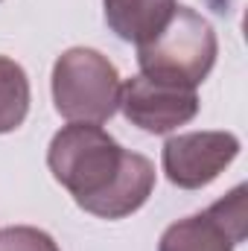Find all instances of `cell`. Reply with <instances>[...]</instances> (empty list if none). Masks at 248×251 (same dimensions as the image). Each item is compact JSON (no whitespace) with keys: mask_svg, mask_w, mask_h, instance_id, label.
I'll use <instances>...</instances> for the list:
<instances>
[{"mask_svg":"<svg viewBox=\"0 0 248 251\" xmlns=\"http://www.w3.org/2000/svg\"><path fill=\"white\" fill-rule=\"evenodd\" d=\"M47 167L73 201L99 219H125L155 190V164L123 149L94 123H70L53 134Z\"/></svg>","mask_w":248,"mask_h":251,"instance_id":"cell-1","label":"cell"},{"mask_svg":"<svg viewBox=\"0 0 248 251\" xmlns=\"http://www.w3.org/2000/svg\"><path fill=\"white\" fill-rule=\"evenodd\" d=\"M216 53L219 41L210 21L190 6H175L164 29L137 47V64L140 73L155 82L196 88L213 70Z\"/></svg>","mask_w":248,"mask_h":251,"instance_id":"cell-2","label":"cell"},{"mask_svg":"<svg viewBox=\"0 0 248 251\" xmlns=\"http://www.w3.org/2000/svg\"><path fill=\"white\" fill-rule=\"evenodd\" d=\"M53 102L70 123H108L120 105V73L102 53L70 47L53 64Z\"/></svg>","mask_w":248,"mask_h":251,"instance_id":"cell-3","label":"cell"},{"mask_svg":"<svg viewBox=\"0 0 248 251\" xmlns=\"http://www.w3.org/2000/svg\"><path fill=\"white\" fill-rule=\"evenodd\" d=\"M246 187L240 184L207 210L173 222L161 234L158 251H234L246 240Z\"/></svg>","mask_w":248,"mask_h":251,"instance_id":"cell-4","label":"cell"},{"mask_svg":"<svg viewBox=\"0 0 248 251\" xmlns=\"http://www.w3.org/2000/svg\"><path fill=\"white\" fill-rule=\"evenodd\" d=\"M240 155V137L231 131H187L164 143L161 161L170 184L201 190L216 181Z\"/></svg>","mask_w":248,"mask_h":251,"instance_id":"cell-5","label":"cell"},{"mask_svg":"<svg viewBox=\"0 0 248 251\" xmlns=\"http://www.w3.org/2000/svg\"><path fill=\"white\" fill-rule=\"evenodd\" d=\"M123 117L131 126L149 134H167L178 126L190 123L198 114V94L196 88L155 82L149 76H131L120 85V105Z\"/></svg>","mask_w":248,"mask_h":251,"instance_id":"cell-6","label":"cell"},{"mask_svg":"<svg viewBox=\"0 0 248 251\" xmlns=\"http://www.w3.org/2000/svg\"><path fill=\"white\" fill-rule=\"evenodd\" d=\"M175 6V0H102L108 29L137 47L164 29Z\"/></svg>","mask_w":248,"mask_h":251,"instance_id":"cell-7","label":"cell"},{"mask_svg":"<svg viewBox=\"0 0 248 251\" xmlns=\"http://www.w3.org/2000/svg\"><path fill=\"white\" fill-rule=\"evenodd\" d=\"M29 114V79L18 62L0 56V134L15 131Z\"/></svg>","mask_w":248,"mask_h":251,"instance_id":"cell-8","label":"cell"},{"mask_svg":"<svg viewBox=\"0 0 248 251\" xmlns=\"http://www.w3.org/2000/svg\"><path fill=\"white\" fill-rule=\"evenodd\" d=\"M0 251H59L47 231L32 225H9L0 231Z\"/></svg>","mask_w":248,"mask_h":251,"instance_id":"cell-9","label":"cell"}]
</instances>
